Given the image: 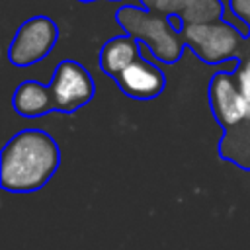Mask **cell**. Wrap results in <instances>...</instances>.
<instances>
[{"label":"cell","instance_id":"1","mask_svg":"<svg viewBox=\"0 0 250 250\" xmlns=\"http://www.w3.org/2000/svg\"><path fill=\"white\" fill-rule=\"evenodd\" d=\"M59 160L61 152L51 135L37 129L21 131L2 150L0 184L6 191H37L57 172Z\"/></svg>","mask_w":250,"mask_h":250},{"label":"cell","instance_id":"2","mask_svg":"<svg viewBox=\"0 0 250 250\" xmlns=\"http://www.w3.org/2000/svg\"><path fill=\"white\" fill-rule=\"evenodd\" d=\"M115 20L125 29V33L143 43L154 59L172 64L182 57L186 43L182 33L170 23L168 16L150 12L146 8L123 6L117 10Z\"/></svg>","mask_w":250,"mask_h":250},{"label":"cell","instance_id":"3","mask_svg":"<svg viewBox=\"0 0 250 250\" xmlns=\"http://www.w3.org/2000/svg\"><path fill=\"white\" fill-rule=\"evenodd\" d=\"M182 37L184 43L207 64H219L232 59L244 39V35L225 20L184 25Z\"/></svg>","mask_w":250,"mask_h":250},{"label":"cell","instance_id":"4","mask_svg":"<svg viewBox=\"0 0 250 250\" xmlns=\"http://www.w3.org/2000/svg\"><path fill=\"white\" fill-rule=\"evenodd\" d=\"M57 37L59 29L51 18L33 16L18 27L8 47V59L14 66H31L53 51Z\"/></svg>","mask_w":250,"mask_h":250},{"label":"cell","instance_id":"5","mask_svg":"<svg viewBox=\"0 0 250 250\" xmlns=\"http://www.w3.org/2000/svg\"><path fill=\"white\" fill-rule=\"evenodd\" d=\"M49 88L53 94L55 109L62 113L80 109L96 94V84L90 72L76 61H61L53 72Z\"/></svg>","mask_w":250,"mask_h":250},{"label":"cell","instance_id":"6","mask_svg":"<svg viewBox=\"0 0 250 250\" xmlns=\"http://www.w3.org/2000/svg\"><path fill=\"white\" fill-rule=\"evenodd\" d=\"M209 100L215 117L225 127H234L248 119V105L238 88L236 74L217 72L209 84Z\"/></svg>","mask_w":250,"mask_h":250},{"label":"cell","instance_id":"7","mask_svg":"<svg viewBox=\"0 0 250 250\" xmlns=\"http://www.w3.org/2000/svg\"><path fill=\"white\" fill-rule=\"evenodd\" d=\"M141 4L162 16H178L184 25L219 21L227 8L223 0H141Z\"/></svg>","mask_w":250,"mask_h":250},{"label":"cell","instance_id":"8","mask_svg":"<svg viewBox=\"0 0 250 250\" xmlns=\"http://www.w3.org/2000/svg\"><path fill=\"white\" fill-rule=\"evenodd\" d=\"M115 80H117L119 88L127 96L139 98V100L156 98L164 90V74H162V70L156 64H152L150 61H146L145 57H139Z\"/></svg>","mask_w":250,"mask_h":250},{"label":"cell","instance_id":"9","mask_svg":"<svg viewBox=\"0 0 250 250\" xmlns=\"http://www.w3.org/2000/svg\"><path fill=\"white\" fill-rule=\"evenodd\" d=\"M141 57V43L129 35H115L111 37L100 51V66L105 74L119 76L129 64H133Z\"/></svg>","mask_w":250,"mask_h":250},{"label":"cell","instance_id":"10","mask_svg":"<svg viewBox=\"0 0 250 250\" xmlns=\"http://www.w3.org/2000/svg\"><path fill=\"white\" fill-rule=\"evenodd\" d=\"M12 107L16 109V113H20L23 117L45 115L55 109L51 88L37 80H25L14 90Z\"/></svg>","mask_w":250,"mask_h":250},{"label":"cell","instance_id":"11","mask_svg":"<svg viewBox=\"0 0 250 250\" xmlns=\"http://www.w3.org/2000/svg\"><path fill=\"white\" fill-rule=\"evenodd\" d=\"M236 80H238V88L246 100V105H248V119H250V57L238 66L236 70Z\"/></svg>","mask_w":250,"mask_h":250},{"label":"cell","instance_id":"12","mask_svg":"<svg viewBox=\"0 0 250 250\" xmlns=\"http://www.w3.org/2000/svg\"><path fill=\"white\" fill-rule=\"evenodd\" d=\"M229 8L250 27V0H229Z\"/></svg>","mask_w":250,"mask_h":250},{"label":"cell","instance_id":"13","mask_svg":"<svg viewBox=\"0 0 250 250\" xmlns=\"http://www.w3.org/2000/svg\"><path fill=\"white\" fill-rule=\"evenodd\" d=\"M82 2H92V0H82Z\"/></svg>","mask_w":250,"mask_h":250}]
</instances>
